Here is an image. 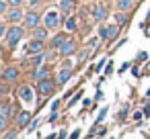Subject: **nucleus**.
<instances>
[{
	"mask_svg": "<svg viewBox=\"0 0 150 139\" xmlns=\"http://www.w3.org/2000/svg\"><path fill=\"white\" fill-rule=\"evenodd\" d=\"M23 35H25V27H21V25H11L8 29H6V33H4V43L8 45V47H15L21 39H23Z\"/></svg>",
	"mask_w": 150,
	"mask_h": 139,
	"instance_id": "nucleus-1",
	"label": "nucleus"
},
{
	"mask_svg": "<svg viewBox=\"0 0 150 139\" xmlns=\"http://www.w3.org/2000/svg\"><path fill=\"white\" fill-rule=\"evenodd\" d=\"M23 19H25V13L21 10V6H11V10L4 15V21L11 25H19Z\"/></svg>",
	"mask_w": 150,
	"mask_h": 139,
	"instance_id": "nucleus-2",
	"label": "nucleus"
},
{
	"mask_svg": "<svg viewBox=\"0 0 150 139\" xmlns=\"http://www.w3.org/2000/svg\"><path fill=\"white\" fill-rule=\"evenodd\" d=\"M58 25H60V13L58 10H45V15H43V27H47L52 31Z\"/></svg>",
	"mask_w": 150,
	"mask_h": 139,
	"instance_id": "nucleus-3",
	"label": "nucleus"
},
{
	"mask_svg": "<svg viewBox=\"0 0 150 139\" xmlns=\"http://www.w3.org/2000/svg\"><path fill=\"white\" fill-rule=\"evenodd\" d=\"M39 21H41V17H39L37 13H33V10H31V13H27V15H25V19H23V23H25V27H27V29H37V27H39Z\"/></svg>",
	"mask_w": 150,
	"mask_h": 139,
	"instance_id": "nucleus-4",
	"label": "nucleus"
},
{
	"mask_svg": "<svg viewBox=\"0 0 150 139\" xmlns=\"http://www.w3.org/2000/svg\"><path fill=\"white\" fill-rule=\"evenodd\" d=\"M37 90H39V94H43V96H50V94L54 92V80H50V78H43V80H39V84H37Z\"/></svg>",
	"mask_w": 150,
	"mask_h": 139,
	"instance_id": "nucleus-5",
	"label": "nucleus"
},
{
	"mask_svg": "<svg viewBox=\"0 0 150 139\" xmlns=\"http://www.w3.org/2000/svg\"><path fill=\"white\" fill-rule=\"evenodd\" d=\"M25 51L31 55H37V53H43V41H39V39H31L29 43H27V47H25Z\"/></svg>",
	"mask_w": 150,
	"mask_h": 139,
	"instance_id": "nucleus-6",
	"label": "nucleus"
},
{
	"mask_svg": "<svg viewBox=\"0 0 150 139\" xmlns=\"http://www.w3.org/2000/svg\"><path fill=\"white\" fill-rule=\"evenodd\" d=\"M93 19L99 21V23L107 19V8H105V4H95V6H93Z\"/></svg>",
	"mask_w": 150,
	"mask_h": 139,
	"instance_id": "nucleus-7",
	"label": "nucleus"
},
{
	"mask_svg": "<svg viewBox=\"0 0 150 139\" xmlns=\"http://www.w3.org/2000/svg\"><path fill=\"white\" fill-rule=\"evenodd\" d=\"M68 39H66V33H58V35H54L52 39H50V47H54V49H60L64 43H66Z\"/></svg>",
	"mask_w": 150,
	"mask_h": 139,
	"instance_id": "nucleus-8",
	"label": "nucleus"
},
{
	"mask_svg": "<svg viewBox=\"0 0 150 139\" xmlns=\"http://www.w3.org/2000/svg\"><path fill=\"white\" fill-rule=\"evenodd\" d=\"M58 51H60V55H64V57H66V55H72V53L76 51V45H74V41H70V39H68V41L58 49Z\"/></svg>",
	"mask_w": 150,
	"mask_h": 139,
	"instance_id": "nucleus-9",
	"label": "nucleus"
},
{
	"mask_svg": "<svg viewBox=\"0 0 150 139\" xmlns=\"http://www.w3.org/2000/svg\"><path fill=\"white\" fill-rule=\"evenodd\" d=\"M134 2L136 0H115V6H117L119 13H127V10H132Z\"/></svg>",
	"mask_w": 150,
	"mask_h": 139,
	"instance_id": "nucleus-10",
	"label": "nucleus"
},
{
	"mask_svg": "<svg viewBox=\"0 0 150 139\" xmlns=\"http://www.w3.org/2000/svg\"><path fill=\"white\" fill-rule=\"evenodd\" d=\"M17 78H19V70L17 68H6L4 74H2V80L4 82H15Z\"/></svg>",
	"mask_w": 150,
	"mask_h": 139,
	"instance_id": "nucleus-11",
	"label": "nucleus"
},
{
	"mask_svg": "<svg viewBox=\"0 0 150 139\" xmlns=\"http://www.w3.org/2000/svg\"><path fill=\"white\" fill-rule=\"evenodd\" d=\"M19 96H21V100H25V102H33V88H31V86H23V88L19 90Z\"/></svg>",
	"mask_w": 150,
	"mask_h": 139,
	"instance_id": "nucleus-12",
	"label": "nucleus"
},
{
	"mask_svg": "<svg viewBox=\"0 0 150 139\" xmlns=\"http://www.w3.org/2000/svg\"><path fill=\"white\" fill-rule=\"evenodd\" d=\"M60 10H62L66 17H70V15L74 13V0H62V2H60Z\"/></svg>",
	"mask_w": 150,
	"mask_h": 139,
	"instance_id": "nucleus-13",
	"label": "nucleus"
},
{
	"mask_svg": "<svg viewBox=\"0 0 150 139\" xmlns=\"http://www.w3.org/2000/svg\"><path fill=\"white\" fill-rule=\"evenodd\" d=\"M47 35H50V29H47V27H37V29H33V39L45 41Z\"/></svg>",
	"mask_w": 150,
	"mask_h": 139,
	"instance_id": "nucleus-14",
	"label": "nucleus"
},
{
	"mask_svg": "<svg viewBox=\"0 0 150 139\" xmlns=\"http://www.w3.org/2000/svg\"><path fill=\"white\" fill-rule=\"evenodd\" d=\"M47 74H50V68H47V66H39V68L33 72V78H35V80H43Z\"/></svg>",
	"mask_w": 150,
	"mask_h": 139,
	"instance_id": "nucleus-15",
	"label": "nucleus"
},
{
	"mask_svg": "<svg viewBox=\"0 0 150 139\" xmlns=\"http://www.w3.org/2000/svg\"><path fill=\"white\" fill-rule=\"evenodd\" d=\"M70 76H72V70H64V68H62L60 74H58V80H56V82H58V84H66V82L70 80Z\"/></svg>",
	"mask_w": 150,
	"mask_h": 139,
	"instance_id": "nucleus-16",
	"label": "nucleus"
},
{
	"mask_svg": "<svg viewBox=\"0 0 150 139\" xmlns=\"http://www.w3.org/2000/svg\"><path fill=\"white\" fill-rule=\"evenodd\" d=\"M31 121V112H27V110H23V112H19L17 115V125H21V127H25L27 123Z\"/></svg>",
	"mask_w": 150,
	"mask_h": 139,
	"instance_id": "nucleus-17",
	"label": "nucleus"
},
{
	"mask_svg": "<svg viewBox=\"0 0 150 139\" xmlns=\"http://www.w3.org/2000/svg\"><path fill=\"white\" fill-rule=\"evenodd\" d=\"M76 25H78V21H76L74 17H68V19L64 21V27H66V31H70V33L76 31Z\"/></svg>",
	"mask_w": 150,
	"mask_h": 139,
	"instance_id": "nucleus-18",
	"label": "nucleus"
},
{
	"mask_svg": "<svg viewBox=\"0 0 150 139\" xmlns=\"http://www.w3.org/2000/svg\"><path fill=\"white\" fill-rule=\"evenodd\" d=\"M43 57H45V55H43V53H37V55H35V57H31V59H29V64H31V66H33V68H39V66H41V64H43Z\"/></svg>",
	"mask_w": 150,
	"mask_h": 139,
	"instance_id": "nucleus-19",
	"label": "nucleus"
},
{
	"mask_svg": "<svg viewBox=\"0 0 150 139\" xmlns=\"http://www.w3.org/2000/svg\"><path fill=\"white\" fill-rule=\"evenodd\" d=\"M107 29H109V39H113V37H117V35H119V29H121V27H119L117 23H113V25H109Z\"/></svg>",
	"mask_w": 150,
	"mask_h": 139,
	"instance_id": "nucleus-20",
	"label": "nucleus"
},
{
	"mask_svg": "<svg viewBox=\"0 0 150 139\" xmlns=\"http://www.w3.org/2000/svg\"><path fill=\"white\" fill-rule=\"evenodd\" d=\"M8 112H11V106H8V104H2V106H0V119H8Z\"/></svg>",
	"mask_w": 150,
	"mask_h": 139,
	"instance_id": "nucleus-21",
	"label": "nucleus"
},
{
	"mask_svg": "<svg viewBox=\"0 0 150 139\" xmlns=\"http://www.w3.org/2000/svg\"><path fill=\"white\" fill-rule=\"evenodd\" d=\"M99 37L101 39H109V29L107 27H99Z\"/></svg>",
	"mask_w": 150,
	"mask_h": 139,
	"instance_id": "nucleus-22",
	"label": "nucleus"
},
{
	"mask_svg": "<svg viewBox=\"0 0 150 139\" xmlns=\"http://www.w3.org/2000/svg\"><path fill=\"white\" fill-rule=\"evenodd\" d=\"M8 6H11V4H8V2H6V0H2V2H0V15H2V17H4V15H6V13H8V10H6V8H8Z\"/></svg>",
	"mask_w": 150,
	"mask_h": 139,
	"instance_id": "nucleus-23",
	"label": "nucleus"
},
{
	"mask_svg": "<svg viewBox=\"0 0 150 139\" xmlns=\"http://www.w3.org/2000/svg\"><path fill=\"white\" fill-rule=\"evenodd\" d=\"M115 23H117V25L121 27V25L125 23V15H123V13H119V15H115Z\"/></svg>",
	"mask_w": 150,
	"mask_h": 139,
	"instance_id": "nucleus-24",
	"label": "nucleus"
},
{
	"mask_svg": "<svg viewBox=\"0 0 150 139\" xmlns=\"http://www.w3.org/2000/svg\"><path fill=\"white\" fill-rule=\"evenodd\" d=\"M72 66H74V61H72V59H64V64H62V68H64V70H72Z\"/></svg>",
	"mask_w": 150,
	"mask_h": 139,
	"instance_id": "nucleus-25",
	"label": "nucleus"
},
{
	"mask_svg": "<svg viewBox=\"0 0 150 139\" xmlns=\"http://www.w3.org/2000/svg\"><path fill=\"white\" fill-rule=\"evenodd\" d=\"M27 2H29V6H31V8H35V6H39V4L43 2V0H27Z\"/></svg>",
	"mask_w": 150,
	"mask_h": 139,
	"instance_id": "nucleus-26",
	"label": "nucleus"
},
{
	"mask_svg": "<svg viewBox=\"0 0 150 139\" xmlns=\"http://www.w3.org/2000/svg\"><path fill=\"white\" fill-rule=\"evenodd\" d=\"M6 2H8L11 6H21V4H23V0H6Z\"/></svg>",
	"mask_w": 150,
	"mask_h": 139,
	"instance_id": "nucleus-27",
	"label": "nucleus"
},
{
	"mask_svg": "<svg viewBox=\"0 0 150 139\" xmlns=\"http://www.w3.org/2000/svg\"><path fill=\"white\" fill-rule=\"evenodd\" d=\"M105 115H107V108H103V110L99 112V117H97V123H99V121H103V119H105Z\"/></svg>",
	"mask_w": 150,
	"mask_h": 139,
	"instance_id": "nucleus-28",
	"label": "nucleus"
},
{
	"mask_svg": "<svg viewBox=\"0 0 150 139\" xmlns=\"http://www.w3.org/2000/svg\"><path fill=\"white\" fill-rule=\"evenodd\" d=\"M103 68H105V59H101V61H99V64H97V68H95V70H97V72H101V70H103Z\"/></svg>",
	"mask_w": 150,
	"mask_h": 139,
	"instance_id": "nucleus-29",
	"label": "nucleus"
},
{
	"mask_svg": "<svg viewBox=\"0 0 150 139\" xmlns=\"http://www.w3.org/2000/svg\"><path fill=\"white\" fill-rule=\"evenodd\" d=\"M80 94H82V92H76V94H74V98H72V100H70V104H74V102H76V100H78V98H80Z\"/></svg>",
	"mask_w": 150,
	"mask_h": 139,
	"instance_id": "nucleus-30",
	"label": "nucleus"
},
{
	"mask_svg": "<svg viewBox=\"0 0 150 139\" xmlns=\"http://www.w3.org/2000/svg\"><path fill=\"white\" fill-rule=\"evenodd\" d=\"M78 137H80V131H78V129H76V131H74V133H72V135H70V139H78Z\"/></svg>",
	"mask_w": 150,
	"mask_h": 139,
	"instance_id": "nucleus-31",
	"label": "nucleus"
},
{
	"mask_svg": "<svg viewBox=\"0 0 150 139\" xmlns=\"http://www.w3.org/2000/svg\"><path fill=\"white\" fill-rule=\"evenodd\" d=\"M142 119V112H134V121H140Z\"/></svg>",
	"mask_w": 150,
	"mask_h": 139,
	"instance_id": "nucleus-32",
	"label": "nucleus"
},
{
	"mask_svg": "<svg viewBox=\"0 0 150 139\" xmlns=\"http://www.w3.org/2000/svg\"><path fill=\"white\" fill-rule=\"evenodd\" d=\"M144 115H146V117H150V104H148V106H144Z\"/></svg>",
	"mask_w": 150,
	"mask_h": 139,
	"instance_id": "nucleus-33",
	"label": "nucleus"
},
{
	"mask_svg": "<svg viewBox=\"0 0 150 139\" xmlns=\"http://www.w3.org/2000/svg\"><path fill=\"white\" fill-rule=\"evenodd\" d=\"M58 139H66V131H62V133L58 135Z\"/></svg>",
	"mask_w": 150,
	"mask_h": 139,
	"instance_id": "nucleus-34",
	"label": "nucleus"
},
{
	"mask_svg": "<svg viewBox=\"0 0 150 139\" xmlns=\"http://www.w3.org/2000/svg\"><path fill=\"white\" fill-rule=\"evenodd\" d=\"M13 137H15V133H6L4 135V139H13Z\"/></svg>",
	"mask_w": 150,
	"mask_h": 139,
	"instance_id": "nucleus-35",
	"label": "nucleus"
},
{
	"mask_svg": "<svg viewBox=\"0 0 150 139\" xmlns=\"http://www.w3.org/2000/svg\"><path fill=\"white\" fill-rule=\"evenodd\" d=\"M146 96H148V98H150V90H148V92H146Z\"/></svg>",
	"mask_w": 150,
	"mask_h": 139,
	"instance_id": "nucleus-36",
	"label": "nucleus"
}]
</instances>
